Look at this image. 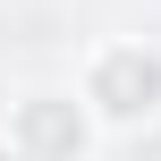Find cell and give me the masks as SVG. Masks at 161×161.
<instances>
[{
    "instance_id": "obj_1",
    "label": "cell",
    "mask_w": 161,
    "mask_h": 161,
    "mask_svg": "<svg viewBox=\"0 0 161 161\" xmlns=\"http://www.w3.org/2000/svg\"><path fill=\"white\" fill-rule=\"evenodd\" d=\"M85 110L102 127L161 119V42H93L85 51Z\"/></svg>"
},
{
    "instance_id": "obj_2",
    "label": "cell",
    "mask_w": 161,
    "mask_h": 161,
    "mask_svg": "<svg viewBox=\"0 0 161 161\" xmlns=\"http://www.w3.org/2000/svg\"><path fill=\"white\" fill-rule=\"evenodd\" d=\"M8 144L25 161H85L93 153V110L76 102V93H17V110H8V127H0Z\"/></svg>"
},
{
    "instance_id": "obj_3",
    "label": "cell",
    "mask_w": 161,
    "mask_h": 161,
    "mask_svg": "<svg viewBox=\"0 0 161 161\" xmlns=\"http://www.w3.org/2000/svg\"><path fill=\"white\" fill-rule=\"evenodd\" d=\"M0 161H25V153H17V144H8V136H0Z\"/></svg>"
}]
</instances>
